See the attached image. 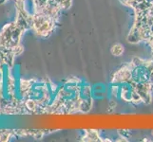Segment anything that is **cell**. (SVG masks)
Masks as SVG:
<instances>
[{
  "label": "cell",
  "instance_id": "3",
  "mask_svg": "<svg viewBox=\"0 0 153 142\" xmlns=\"http://www.w3.org/2000/svg\"><path fill=\"white\" fill-rule=\"evenodd\" d=\"M41 131H30V130H15V129H0V141H9L15 136H33L41 138Z\"/></svg>",
  "mask_w": 153,
  "mask_h": 142
},
{
  "label": "cell",
  "instance_id": "4",
  "mask_svg": "<svg viewBox=\"0 0 153 142\" xmlns=\"http://www.w3.org/2000/svg\"><path fill=\"white\" fill-rule=\"evenodd\" d=\"M110 51H111V54L114 56H121L124 52V46L121 44H115L112 46Z\"/></svg>",
  "mask_w": 153,
  "mask_h": 142
},
{
  "label": "cell",
  "instance_id": "1",
  "mask_svg": "<svg viewBox=\"0 0 153 142\" xmlns=\"http://www.w3.org/2000/svg\"><path fill=\"white\" fill-rule=\"evenodd\" d=\"M21 79L15 61L0 63V115H27L21 93Z\"/></svg>",
  "mask_w": 153,
  "mask_h": 142
},
{
  "label": "cell",
  "instance_id": "2",
  "mask_svg": "<svg viewBox=\"0 0 153 142\" xmlns=\"http://www.w3.org/2000/svg\"><path fill=\"white\" fill-rule=\"evenodd\" d=\"M58 87L49 80L21 79V93L27 115L50 114Z\"/></svg>",
  "mask_w": 153,
  "mask_h": 142
}]
</instances>
